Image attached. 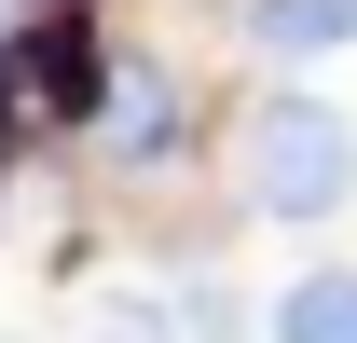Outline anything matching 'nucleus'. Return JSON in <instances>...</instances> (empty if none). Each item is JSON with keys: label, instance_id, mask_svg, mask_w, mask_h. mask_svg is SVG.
<instances>
[{"label": "nucleus", "instance_id": "3", "mask_svg": "<svg viewBox=\"0 0 357 343\" xmlns=\"http://www.w3.org/2000/svg\"><path fill=\"white\" fill-rule=\"evenodd\" d=\"M220 42L248 55V83H330L357 55V0H220Z\"/></svg>", "mask_w": 357, "mask_h": 343}, {"label": "nucleus", "instance_id": "6", "mask_svg": "<svg viewBox=\"0 0 357 343\" xmlns=\"http://www.w3.org/2000/svg\"><path fill=\"white\" fill-rule=\"evenodd\" d=\"M0 343H14V330H0Z\"/></svg>", "mask_w": 357, "mask_h": 343}, {"label": "nucleus", "instance_id": "4", "mask_svg": "<svg viewBox=\"0 0 357 343\" xmlns=\"http://www.w3.org/2000/svg\"><path fill=\"white\" fill-rule=\"evenodd\" d=\"M261 343H357V261L344 247H303L261 289Z\"/></svg>", "mask_w": 357, "mask_h": 343}, {"label": "nucleus", "instance_id": "1", "mask_svg": "<svg viewBox=\"0 0 357 343\" xmlns=\"http://www.w3.org/2000/svg\"><path fill=\"white\" fill-rule=\"evenodd\" d=\"M220 206H234V234L330 247L357 220V96L344 83H248L220 110Z\"/></svg>", "mask_w": 357, "mask_h": 343}, {"label": "nucleus", "instance_id": "2", "mask_svg": "<svg viewBox=\"0 0 357 343\" xmlns=\"http://www.w3.org/2000/svg\"><path fill=\"white\" fill-rule=\"evenodd\" d=\"M69 165H83L96 192H124V206L178 192L192 165H220V96H206V69H192L165 28H110V69H96V110H83V137H69Z\"/></svg>", "mask_w": 357, "mask_h": 343}, {"label": "nucleus", "instance_id": "5", "mask_svg": "<svg viewBox=\"0 0 357 343\" xmlns=\"http://www.w3.org/2000/svg\"><path fill=\"white\" fill-rule=\"evenodd\" d=\"M0 28H14V0H0Z\"/></svg>", "mask_w": 357, "mask_h": 343}]
</instances>
